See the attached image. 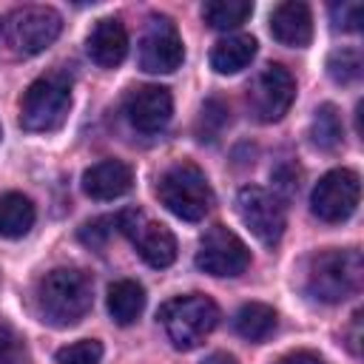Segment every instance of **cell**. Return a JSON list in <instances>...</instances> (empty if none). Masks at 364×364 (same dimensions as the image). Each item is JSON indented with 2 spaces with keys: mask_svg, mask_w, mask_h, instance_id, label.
Listing matches in <instances>:
<instances>
[{
  "mask_svg": "<svg viewBox=\"0 0 364 364\" xmlns=\"http://www.w3.org/2000/svg\"><path fill=\"white\" fill-rule=\"evenodd\" d=\"M102 344L97 338H82L57 350V364H100Z\"/></svg>",
  "mask_w": 364,
  "mask_h": 364,
  "instance_id": "d4e9b609",
  "label": "cell"
},
{
  "mask_svg": "<svg viewBox=\"0 0 364 364\" xmlns=\"http://www.w3.org/2000/svg\"><path fill=\"white\" fill-rule=\"evenodd\" d=\"M293 100H296V80L279 63L264 65L247 88V108L259 122H279L290 111Z\"/></svg>",
  "mask_w": 364,
  "mask_h": 364,
  "instance_id": "ba28073f",
  "label": "cell"
},
{
  "mask_svg": "<svg viewBox=\"0 0 364 364\" xmlns=\"http://www.w3.org/2000/svg\"><path fill=\"white\" fill-rule=\"evenodd\" d=\"M185 48L168 17H151L139 40V68L148 74H171L182 65Z\"/></svg>",
  "mask_w": 364,
  "mask_h": 364,
  "instance_id": "7c38bea8",
  "label": "cell"
},
{
  "mask_svg": "<svg viewBox=\"0 0 364 364\" xmlns=\"http://www.w3.org/2000/svg\"><path fill=\"white\" fill-rule=\"evenodd\" d=\"M71 108V77L65 71L40 74L20 100V125L31 134L57 131Z\"/></svg>",
  "mask_w": 364,
  "mask_h": 364,
  "instance_id": "3957f363",
  "label": "cell"
},
{
  "mask_svg": "<svg viewBox=\"0 0 364 364\" xmlns=\"http://www.w3.org/2000/svg\"><path fill=\"white\" fill-rule=\"evenodd\" d=\"M270 34L290 48H304L313 40V14L310 6L301 0L279 3L270 11Z\"/></svg>",
  "mask_w": 364,
  "mask_h": 364,
  "instance_id": "5bb4252c",
  "label": "cell"
},
{
  "mask_svg": "<svg viewBox=\"0 0 364 364\" xmlns=\"http://www.w3.org/2000/svg\"><path fill=\"white\" fill-rule=\"evenodd\" d=\"M94 301V284L88 273L77 267H57L37 282L34 304L40 321L51 327H74L85 318Z\"/></svg>",
  "mask_w": 364,
  "mask_h": 364,
  "instance_id": "6da1fadb",
  "label": "cell"
},
{
  "mask_svg": "<svg viewBox=\"0 0 364 364\" xmlns=\"http://www.w3.org/2000/svg\"><path fill=\"white\" fill-rule=\"evenodd\" d=\"M63 28V17L51 6H23L6 20V40L17 57H34L46 51Z\"/></svg>",
  "mask_w": 364,
  "mask_h": 364,
  "instance_id": "8992f818",
  "label": "cell"
},
{
  "mask_svg": "<svg viewBox=\"0 0 364 364\" xmlns=\"http://www.w3.org/2000/svg\"><path fill=\"white\" fill-rule=\"evenodd\" d=\"M358 199H361V179L355 171L350 168H336L330 173H324L313 193H310V210L327 222V225H336V222H344L355 213L358 208Z\"/></svg>",
  "mask_w": 364,
  "mask_h": 364,
  "instance_id": "9c48e42d",
  "label": "cell"
},
{
  "mask_svg": "<svg viewBox=\"0 0 364 364\" xmlns=\"http://www.w3.org/2000/svg\"><path fill=\"white\" fill-rule=\"evenodd\" d=\"M114 225H117V230H122L131 239V245L136 247V253L142 256L145 264H151V267L173 264V259H176V239H173V233L165 225L148 219L142 210H122L114 219Z\"/></svg>",
  "mask_w": 364,
  "mask_h": 364,
  "instance_id": "30bf717a",
  "label": "cell"
},
{
  "mask_svg": "<svg viewBox=\"0 0 364 364\" xmlns=\"http://www.w3.org/2000/svg\"><path fill=\"white\" fill-rule=\"evenodd\" d=\"M256 57V40L250 34H228L210 48V68L216 74H239Z\"/></svg>",
  "mask_w": 364,
  "mask_h": 364,
  "instance_id": "e0dca14e",
  "label": "cell"
},
{
  "mask_svg": "<svg viewBox=\"0 0 364 364\" xmlns=\"http://www.w3.org/2000/svg\"><path fill=\"white\" fill-rule=\"evenodd\" d=\"M134 185V171L122 162V159H102L97 165H91L82 173V191L91 199L108 202V199H119L131 191Z\"/></svg>",
  "mask_w": 364,
  "mask_h": 364,
  "instance_id": "9a60e30c",
  "label": "cell"
},
{
  "mask_svg": "<svg viewBox=\"0 0 364 364\" xmlns=\"http://www.w3.org/2000/svg\"><path fill=\"white\" fill-rule=\"evenodd\" d=\"M85 51L88 57L102 65V68H114L125 60L128 54V31L117 17H102L94 23L88 40H85Z\"/></svg>",
  "mask_w": 364,
  "mask_h": 364,
  "instance_id": "2e32d148",
  "label": "cell"
},
{
  "mask_svg": "<svg viewBox=\"0 0 364 364\" xmlns=\"http://www.w3.org/2000/svg\"><path fill=\"white\" fill-rule=\"evenodd\" d=\"M276 310L262 301H247L233 316V330L247 341H264L276 330Z\"/></svg>",
  "mask_w": 364,
  "mask_h": 364,
  "instance_id": "ffe728a7",
  "label": "cell"
},
{
  "mask_svg": "<svg viewBox=\"0 0 364 364\" xmlns=\"http://www.w3.org/2000/svg\"><path fill=\"white\" fill-rule=\"evenodd\" d=\"M310 142L318 151H336L344 142V125H341V114L336 105L324 102L316 108L313 122H310Z\"/></svg>",
  "mask_w": 364,
  "mask_h": 364,
  "instance_id": "44dd1931",
  "label": "cell"
},
{
  "mask_svg": "<svg viewBox=\"0 0 364 364\" xmlns=\"http://www.w3.org/2000/svg\"><path fill=\"white\" fill-rule=\"evenodd\" d=\"M173 97L165 85H139L125 97V117L142 134H156L171 122Z\"/></svg>",
  "mask_w": 364,
  "mask_h": 364,
  "instance_id": "4fadbf2b",
  "label": "cell"
},
{
  "mask_svg": "<svg viewBox=\"0 0 364 364\" xmlns=\"http://www.w3.org/2000/svg\"><path fill=\"white\" fill-rule=\"evenodd\" d=\"M145 310V290L134 279H119L108 287V313L117 324L128 327Z\"/></svg>",
  "mask_w": 364,
  "mask_h": 364,
  "instance_id": "ac0fdd59",
  "label": "cell"
},
{
  "mask_svg": "<svg viewBox=\"0 0 364 364\" xmlns=\"http://www.w3.org/2000/svg\"><path fill=\"white\" fill-rule=\"evenodd\" d=\"M276 364H324V358H318V355L310 353V350H296V353L282 355Z\"/></svg>",
  "mask_w": 364,
  "mask_h": 364,
  "instance_id": "f1b7e54d",
  "label": "cell"
},
{
  "mask_svg": "<svg viewBox=\"0 0 364 364\" xmlns=\"http://www.w3.org/2000/svg\"><path fill=\"white\" fill-rule=\"evenodd\" d=\"M205 364H236V358H233V355H228V353H213Z\"/></svg>",
  "mask_w": 364,
  "mask_h": 364,
  "instance_id": "f546056e",
  "label": "cell"
},
{
  "mask_svg": "<svg viewBox=\"0 0 364 364\" xmlns=\"http://www.w3.org/2000/svg\"><path fill=\"white\" fill-rule=\"evenodd\" d=\"M361 51L358 48H338L327 57V74L338 85H353L361 80Z\"/></svg>",
  "mask_w": 364,
  "mask_h": 364,
  "instance_id": "603a6c76",
  "label": "cell"
},
{
  "mask_svg": "<svg viewBox=\"0 0 364 364\" xmlns=\"http://www.w3.org/2000/svg\"><path fill=\"white\" fill-rule=\"evenodd\" d=\"M23 353V344L17 338V333L6 324H0V364H14Z\"/></svg>",
  "mask_w": 364,
  "mask_h": 364,
  "instance_id": "4316f807",
  "label": "cell"
},
{
  "mask_svg": "<svg viewBox=\"0 0 364 364\" xmlns=\"http://www.w3.org/2000/svg\"><path fill=\"white\" fill-rule=\"evenodd\" d=\"M330 17H333V28L336 31H358L361 20H364V6L355 3V0L333 3L330 6Z\"/></svg>",
  "mask_w": 364,
  "mask_h": 364,
  "instance_id": "484cf974",
  "label": "cell"
},
{
  "mask_svg": "<svg viewBox=\"0 0 364 364\" xmlns=\"http://www.w3.org/2000/svg\"><path fill=\"white\" fill-rule=\"evenodd\" d=\"M236 210L239 219L245 222V228L267 247H276L284 236V225H287V213L284 205L276 193L259 188V185H245L236 193Z\"/></svg>",
  "mask_w": 364,
  "mask_h": 364,
  "instance_id": "52a82bcc",
  "label": "cell"
},
{
  "mask_svg": "<svg viewBox=\"0 0 364 364\" xmlns=\"http://www.w3.org/2000/svg\"><path fill=\"white\" fill-rule=\"evenodd\" d=\"M159 321L165 327L168 341L176 350H193L219 324V307L213 299L202 293H188V296L168 299L159 307Z\"/></svg>",
  "mask_w": 364,
  "mask_h": 364,
  "instance_id": "277c9868",
  "label": "cell"
},
{
  "mask_svg": "<svg viewBox=\"0 0 364 364\" xmlns=\"http://www.w3.org/2000/svg\"><path fill=\"white\" fill-rule=\"evenodd\" d=\"M364 279V262L361 253L347 250H321L313 253L304 264V293L324 304H338L361 290Z\"/></svg>",
  "mask_w": 364,
  "mask_h": 364,
  "instance_id": "7a4b0ae2",
  "label": "cell"
},
{
  "mask_svg": "<svg viewBox=\"0 0 364 364\" xmlns=\"http://www.w3.org/2000/svg\"><path fill=\"white\" fill-rule=\"evenodd\" d=\"M80 239H82L85 245H91V247H100V245H105L108 230H105V228H100V222H88V225L80 230Z\"/></svg>",
  "mask_w": 364,
  "mask_h": 364,
  "instance_id": "83f0119b",
  "label": "cell"
},
{
  "mask_svg": "<svg viewBox=\"0 0 364 364\" xmlns=\"http://www.w3.org/2000/svg\"><path fill=\"white\" fill-rule=\"evenodd\" d=\"M159 202L185 222H199L213 205V191L205 179V173L193 162H176L171 165L159 182H156Z\"/></svg>",
  "mask_w": 364,
  "mask_h": 364,
  "instance_id": "5b68a950",
  "label": "cell"
},
{
  "mask_svg": "<svg viewBox=\"0 0 364 364\" xmlns=\"http://www.w3.org/2000/svg\"><path fill=\"white\" fill-rule=\"evenodd\" d=\"M228 108H225V102H219V100H208L205 105H202V114H199V125H196V134H199V139L205 142H210V139H216L219 134H222V128L228 125Z\"/></svg>",
  "mask_w": 364,
  "mask_h": 364,
  "instance_id": "cb8c5ba5",
  "label": "cell"
},
{
  "mask_svg": "<svg viewBox=\"0 0 364 364\" xmlns=\"http://www.w3.org/2000/svg\"><path fill=\"white\" fill-rule=\"evenodd\" d=\"M253 14V3L247 0H208L202 6V17L216 31H233Z\"/></svg>",
  "mask_w": 364,
  "mask_h": 364,
  "instance_id": "7402d4cb",
  "label": "cell"
},
{
  "mask_svg": "<svg viewBox=\"0 0 364 364\" xmlns=\"http://www.w3.org/2000/svg\"><path fill=\"white\" fill-rule=\"evenodd\" d=\"M37 210L28 196L23 193H3L0 196V236L3 239H23L34 228Z\"/></svg>",
  "mask_w": 364,
  "mask_h": 364,
  "instance_id": "d6986e66",
  "label": "cell"
},
{
  "mask_svg": "<svg viewBox=\"0 0 364 364\" xmlns=\"http://www.w3.org/2000/svg\"><path fill=\"white\" fill-rule=\"evenodd\" d=\"M250 264V250L247 245L233 233L228 230L225 225H213L202 242H199V250H196V267L202 273H210V276H239L245 273Z\"/></svg>",
  "mask_w": 364,
  "mask_h": 364,
  "instance_id": "8fae6325",
  "label": "cell"
}]
</instances>
